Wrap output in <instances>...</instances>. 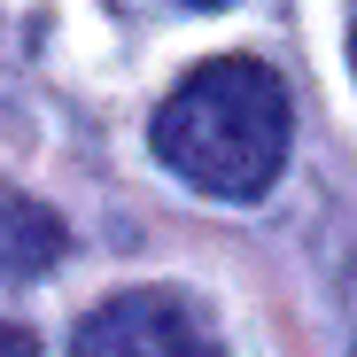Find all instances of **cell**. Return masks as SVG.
I'll return each mask as SVG.
<instances>
[{
  "label": "cell",
  "mask_w": 357,
  "mask_h": 357,
  "mask_svg": "<svg viewBox=\"0 0 357 357\" xmlns=\"http://www.w3.org/2000/svg\"><path fill=\"white\" fill-rule=\"evenodd\" d=\"M287 132H295L287 86L257 54H218V63L187 70L148 125L155 155L218 202H257L287 163Z\"/></svg>",
  "instance_id": "obj_1"
},
{
  "label": "cell",
  "mask_w": 357,
  "mask_h": 357,
  "mask_svg": "<svg viewBox=\"0 0 357 357\" xmlns=\"http://www.w3.org/2000/svg\"><path fill=\"white\" fill-rule=\"evenodd\" d=\"M70 357H218V342L171 287H125L78 319Z\"/></svg>",
  "instance_id": "obj_2"
},
{
  "label": "cell",
  "mask_w": 357,
  "mask_h": 357,
  "mask_svg": "<svg viewBox=\"0 0 357 357\" xmlns=\"http://www.w3.org/2000/svg\"><path fill=\"white\" fill-rule=\"evenodd\" d=\"M63 264V218L47 202H24V195H0V287L16 280H39Z\"/></svg>",
  "instance_id": "obj_3"
},
{
  "label": "cell",
  "mask_w": 357,
  "mask_h": 357,
  "mask_svg": "<svg viewBox=\"0 0 357 357\" xmlns=\"http://www.w3.org/2000/svg\"><path fill=\"white\" fill-rule=\"evenodd\" d=\"M0 357H39V334H31V326H8V319H0Z\"/></svg>",
  "instance_id": "obj_4"
},
{
  "label": "cell",
  "mask_w": 357,
  "mask_h": 357,
  "mask_svg": "<svg viewBox=\"0 0 357 357\" xmlns=\"http://www.w3.org/2000/svg\"><path fill=\"white\" fill-rule=\"evenodd\" d=\"M187 8H225V0H187Z\"/></svg>",
  "instance_id": "obj_5"
},
{
  "label": "cell",
  "mask_w": 357,
  "mask_h": 357,
  "mask_svg": "<svg viewBox=\"0 0 357 357\" xmlns=\"http://www.w3.org/2000/svg\"><path fill=\"white\" fill-rule=\"evenodd\" d=\"M349 54H357V31H349Z\"/></svg>",
  "instance_id": "obj_6"
}]
</instances>
